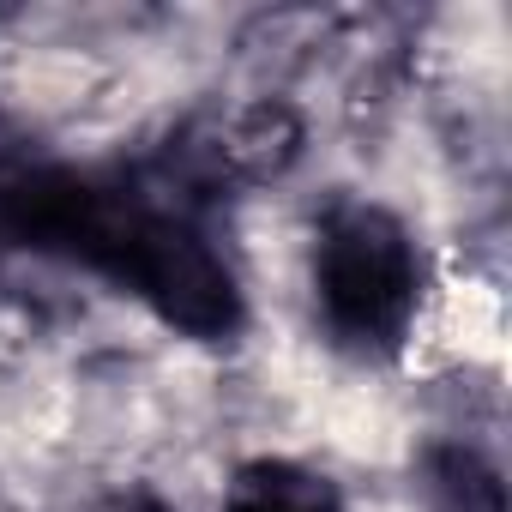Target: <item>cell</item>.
<instances>
[{
    "mask_svg": "<svg viewBox=\"0 0 512 512\" xmlns=\"http://www.w3.org/2000/svg\"><path fill=\"white\" fill-rule=\"evenodd\" d=\"M302 151V121L284 103H253L247 115H235V127L223 133V163L247 181L284 175Z\"/></svg>",
    "mask_w": 512,
    "mask_h": 512,
    "instance_id": "obj_5",
    "label": "cell"
},
{
    "mask_svg": "<svg viewBox=\"0 0 512 512\" xmlns=\"http://www.w3.org/2000/svg\"><path fill=\"white\" fill-rule=\"evenodd\" d=\"M133 512H169V506H157V500H145V506H133Z\"/></svg>",
    "mask_w": 512,
    "mask_h": 512,
    "instance_id": "obj_7",
    "label": "cell"
},
{
    "mask_svg": "<svg viewBox=\"0 0 512 512\" xmlns=\"http://www.w3.org/2000/svg\"><path fill=\"white\" fill-rule=\"evenodd\" d=\"M139 217L145 199L73 169H19L0 181V229L19 247L61 253V260H79L103 278H115Z\"/></svg>",
    "mask_w": 512,
    "mask_h": 512,
    "instance_id": "obj_2",
    "label": "cell"
},
{
    "mask_svg": "<svg viewBox=\"0 0 512 512\" xmlns=\"http://www.w3.org/2000/svg\"><path fill=\"white\" fill-rule=\"evenodd\" d=\"M428 500L434 512H506L500 476L470 446H440L428 458Z\"/></svg>",
    "mask_w": 512,
    "mask_h": 512,
    "instance_id": "obj_6",
    "label": "cell"
},
{
    "mask_svg": "<svg viewBox=\"0 0 512 512\" xmlns=\"http://www.w3.org/2000/svg\"><path fill=\"white\" fill-rule=\"evenodd\" d=\"M115 284L151 302L187 338H229L241 326V290L229 266L187 217H169L157 205H145L121 266H115Z\"/></svg>",
    "mask_w": 512,
    "mask_h": 512,
    "instance_id": "obj_3",
    "label": "cell"
},
{
    "mask_svg": "<svg viewBox=\"0 0 512 512\" xmlns=\"http://www.w3.org/2000/svg\"><path fill=\"white\" fill-rule=\"evenodd\" d=\"M223 512H338V494H332L326 476H314L302 464L253 458V464L235 470Z\"/></svg>",
    "mask_w": 512,
    "mask_h": 512,
    "instance_id": "obj_4",
    "label": "cell"
},
{
    "mask_svg": "<svg viewBox=\"0 0 512 512\" xmlns=\"http://www.w3.org/2000/svg\"><path fill=\"white\" fill-rule=\"evenodd\" d=\"M320 308L332 332L356 350H398V338L416 320L422 272H416V247L398 217L380 205H344L320 229Z\"/></svg>",
    "mask_w": 512,
    "mask_h": 512,
    "instance_id": "obj_1",
    "label": "cell"
}]
</instances>
